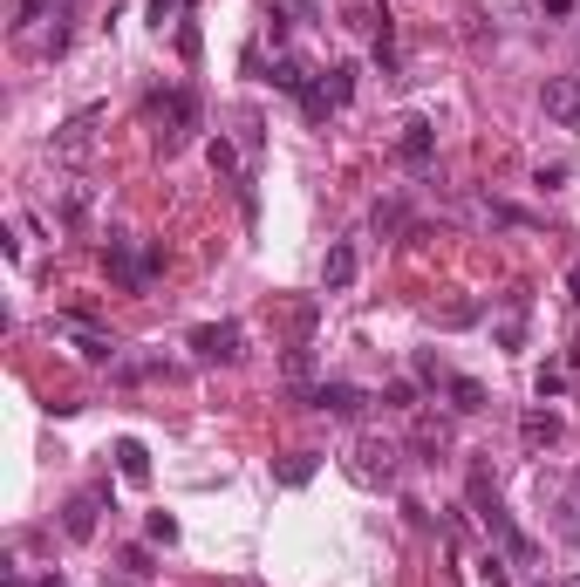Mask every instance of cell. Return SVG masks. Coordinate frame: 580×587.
<instances>
[{
	"instance_id": "1",
	"label": "cell",
	"mask_w": 580,
	"mask_h": 587,
	"mask_svg": "<svg viewBox=\"0 0 580 587\" xmlns=\"http://www.w3.org/2000/svg\"><path fill=\"white\" fill-rule=\"evenodd\" d=\"M192 130H198V96H192V89H171V96L157 103V151H164V157L185 151Z\"/></svg>"
},
{
	"instance_id": "2",
	"label": "cell",
	"mask_w": 580,
	"mask_h": 587,
	"mask_svg": "<svg viewBox=\"0 0 580 587\" xmlns=\"http://www.w3.org/2000/svg\"><path fill=\"white\" fill-rule=\"evenodd\" d=\"M96 123H103V110H76V117L48 137V157L55 164H89L96 157Z\"/></svg>"
},
{
	"instance_id": "3",
	"label": "cell",
	"mask_w": 580,
	"mask_h": 587,
	"mask_svg": "<svg viewBox=\"0 0 580 587\" xmlns=\"http://www.w3.org/2000/svg\"><path fill=\"white\" fill-rule=\"evenodd\" d=\"M348 478L355 485H389L396 478V444L389 437H355L348 444Z\"/></svg>"
},
{
	"instance_id": "4",
	"label": "cell",
	"mask_w": 580,
	"mask_h": 587,
	"mask_svg": "<svg viewBox=\"0 0 580 587\" xmlns=\"http://www.w3.org/2000/svg\"><path fill=\"white\" fill-rule=\"evenodd\" d=\"M192 349L198 362H239L246 335H239V321H205V328H192Z\"/></svg>"
},
{
	"instance_id": "5",
	"label": "cell",
	"mask_w": 580,
	"mask_h": 587,
	"mask_svg": "<svg viewBox=\"0 0 580 587\" xmlns=\"http://www.w3.org/2000/svg\"><path fill=\"white\" fill-rule=\"evenodd\" d=\"M540 110L560 130H580V76H546L540 82Z\"/></svg>"
},
{
	"instance_id": "6",
	"label": "cell",
	"mask_w": 580,
	"mask_h": 587,
	"mask_svg": "<svg viewBox=\"0 0 580 587\" xmlns=\"http://www.w3.org/2000/svg\"><path fill=\"white\" fill-rule=\"evenodd\" d=\"M396 157H403L410 171H424L430 157H437V130H430L424 117H410V123H403V137H396Z\"/></svg>"
},
{
	"instance_id": "7",
	"label": "cell",
	"mask_w": 580,
	"mask_h": 587,
	"mask_svg": "<svg viewBox=\"0 0 580 587\" xmlns=\"http://www.w3.org/2000/svg\"><path fill=\"white\" fill-rule=\"evenodd\" d=\"M369 396L355 390V383H314L308 390V410H328V417H355Z\"/></svg>"
},
{
	"instance_id": "8",
	"label": "cell",
	"mask_w": 580,
	"mask_h": 587,
	"mask_svg": "<svg viewBox=\"0 0 580 587\" xmlns=\"http://www.w3.org/2000/svg\"><path fill=\"white\" fill-rule=\"evenodd\" d=\"M355 267H362V253H355L348 239H335V246H328V267H321V287H328V294L355 287Z\"/></svg>"
},
{
	"instance_id": "9",
	"label": "cell",
	"mask_w": 580,
	"mask_h": 587,
	"mask_svg": "<svg viewBox=\"0 0 580 587\" xmlns=\"http://www.w3.org/2000/svg\"><path fill=\"white\" fill-rule=\"evenodd\" d=\"M96 506H103V485H96V492H82V499H69L62 533H69V540H89V533H96Z\"/></svg>"
},
{
	"instance_id": "10",
	"label": "cell",
	"mask_w": 580,
	"mask_h": 587,
	"mask_svg": "<svg viewBox=\"0 0 580 587\" xmlns=\"http://www.w3.org/2000/svg\"><path fill=\"white\" fill-rule=\"evenodd\" d=\"M62 335H76V349H82V362H116V342L110 335H96V328H82L76 314L62 321Z\"/></svg>"
},
{
	"instance_id": "11",
	"label": "cell",
	"mask_w": 580,
	"mask_h": 587,
	"mask_svg": "<svg viewBox=\"0 0 580 587\" xmlns=\"http://www.w3.org/2000/svg\"><path fill=\"white\" fill-rule=\"evenodd\" d=\"M519 437H526L533 451H540V444H560V417H553V410H526V417H519Z\"/></svg>"
},
{
	"instance_id": "12",
	"label": "cell",
	"mask_w": 580,
	"mask_h": 587,
	"mask_svg": "<svg viewBox=\"0 0 580 587\" xmlns=\"http://www.w3.org/2000/svg\"><path fill=\"white\" fill-rule=\"evenodd\" d=\"M116 471H123L130 485H144V478H151V451H144L137 437H123V444H116Z\"/></svg>"
},
{
	"instance_id": "13",
	"label": "cell",
	"mask_w": 580,
	"mask_h": 587,
	"mask_svg": "<svg viewBox=\"0 0 580 587\" xmlns=\"http://www.w3.org/2000/svg\"><path fill=\"white\" fill-rule=\"evenodd\" d=\"M69 41H76V14H69V7H62V14H55V28H41V41H35V55H62V48H69Z\"/></svg>"
},
{
	"instance_id": "14",
	"label": "cell",
	"mask_w": 580,
	"mask_h": 587,
	"mask_svg": "<svg viewBox=\"0 0 580 587\" xmlns=\"http://www.w3.org/2000/svg\"><path fill=\"white\" fill-rule=\"evenodd\" d=\"M451 410L478 417V410H485V383H471V376H451Z\"/></svg>"
},
{
	"instance_id": "15",
	"label": "cell",
	"mask_w": 580,
	"mask_h": 587,
	"mask_svg": "<svg viewBox=\"0 0 580 587\" xmlns=\"http://www.w3.org/2000/svg\"><path fill=\"white\" fill-rule=\"evenodd\" d=\"M321 89H328V103H335V110H342L348 96H355V69H348V62H335V69H328V76H321Z\"/></svg>"
},
{
	"instance_id": "16",
	"label": "cell",
	"mask_w": 580,
	"mask_h": 587,
	"mask_svg": "<svg viewBox=\"0 0 580 587\" xmlns=\"http://www.w3.org/2000/svg\"><path fill=\"white\" fill-rule=\"evenodd\" d=\"M430 321L437 328H471L478 321V301H444V308H430Z\"/></svg>"
},
{
	"instance_id": "17",
	"label": "cell",
	"mask_w": 580,
	"mask_h": 587,
	"mask_svg": "<svg viewBox=\"0 0 580 587\" xmlns=\"http://www.w3.org/2000/svg\"><path fill=\"white\" fill-rule=\"evenodd\" d=\"M451 444V431L437 424V417H417V451H430V465H437V451Z\"/></svg>"
},
{
	"instance_id": "18",
	"label": "cell",
	"mask_w": 580,
	"mask_h": 587,
	"mask_svg": "<svg viewBox=\"0 0 580 587\" xmlns=\"http://www.w3.org/2000/svg\"><path fill=\"white\" fill-rule=\"evenodd\" d=\"M314 478V451H294V458H280V485H308Z\"/></svg>"
},
{
	"instance_id": "19",
	"label": "cell",
	"mask_w": 580,
	"mask_h": 587,
	"mask_svg": "<svg viewBox=\"0 0 580 587\" xmlns=\"http://www.w3.org/2000/svg\"><path fill=\"white\" fill-rule=\"evenodd\" d=\"M205 157H212V171H219V178H239V151H232L226 137H212V144H205Z\"/></svg>"
},
{
	"instance_id": "20",
	"label": "cell",
	"mask_w": 580,
	"mask_h": 587,
	"mask_svg": "<svg viewBox=\"0 0 580 587\" xmlns=\"http://www.w3.org/2000/svg\"><path fill=\"white\" fill-rule=\"evenodd\" d=\"M369 226H376V233H403V205H396V198H389V205H376V212H369Z\"/></svg>"
},
{
	"instance_id": "21",
	"label": "cell",
	"mask_w": 580,
	"mask_h": 587,
	"mask_svg": "<svg viewBox=\"0 0 580 587\" xmlns=\"http://www.w3.org/2000/svg\"><path fill=\"white\" fill-rule=\"evenodd\" d=\"M478 581L485 587H512V567H505L499 553H485V560H478Z\"/></svg>"
},
{
	"instance_id": "22",
	"label": "cell",
	"mask_w": 580,
	"mask_h": 587,
	"mask_svg": "<svg viewBox=\"0 0 580 587\" xmlns=\"http://www.w3.org/2000/svg\"><path fill=\"white\" fill-rule=\"evenodd\" d=\"M553 526H560V540L580 547V499H560V519H553Z\"/></svg>"
},
{
	"instance_id": "23",
	"label": "cell",
	"mask_w": 580,
	"mask_h": 587,
	"mask_svg": "<svg viewBox=\"0 0 580 587\" xmlns=\"http://www.w3.org/2000/svg\"><path fill=\"white\" fill-rule=\"evenodd\" d=\"M308 376H314V355L301 342V349H287V383H308Z\"/></svg>"
},
{
	"instance_id": "24",
	"label": "cell",
	"mask_w": 580,
	"mask_h": 587,
	"mask_svg": "<svg viewBox=\"0 0 580 587\" xmlns=\"http://www.w3.org/2000/svg\"><path fill=\"white\" fill-rule=\"evenodd\" d=\"M151 540H157V547H171V540H178V519H171V512H151Z\"/></svg>"
},
{
	"instance_id": "25",
	"label": "cell",
	"mask_w": 580,
	"mask_h": 587,
	"mask_svg": "<svg viewBox=\"0 0 580 587\" xmlns=\"http://www.w3.org/2000/svg\"><path fill=\"white\" fill-rule=\"evenodd\" d=\"M417 376H424V383H451V376H444V362H437V355H417Z\"/></svg>"
},
{
	"instance_id": "26",
	"label": "cell",
	"mask_w": 580,
	"mask_h": 587,
	"mask_svg": "<svg viewBox=\"0 0 580 587\" xmlns=\"http://www.w3.org/2000/svg\"><path fill=\"white\" fill-rule=\"evenodd\" d=\"M560 383H567V369H560V362H546V369H540V396H553Z\"/></svg>"
},
{
	"instance_id": "27",
	"label": "cell",
	"mask_w": 580,
	"mask_h": 587,
	"mask_svg": "<svg viewBox=\"0 0 580 587\" xmlns=\"http://www.w3.org/2000/svg\"><path fill=\"white\" fill-rule=\"evenodd\" d=\"M171 14H178V0H151V21H157V28H164Z\"/></svg>"
},
{
	"instance_id": "28",
	"label": "cell",
	"mask_w": 580,
	"mask_h": 587,
	"mask_svg": "<svg viewBox=\"0 0 580 587\" xmlns=\"http://www.w3.org/2000/svg\"><path fill=\"white\" fill-rule=\"evenodd\" d=\"M546 14H574V0H546Z\"/></svg>"
},
{
	"instance_id": "29",
	"label": "cell",
	"mask_w": 580,
	"mask_h": 587,
	"mask_svg": "<svg viewBox=\"0 0 580 587\" xmlns=\"http://www.w3.org/2000/svg\"><path fill=\"white\" fill-rule=\"evenodd\" d=\"M560 587H580V574H567V581H560Z\"/></svg>"
}]
</instances>
